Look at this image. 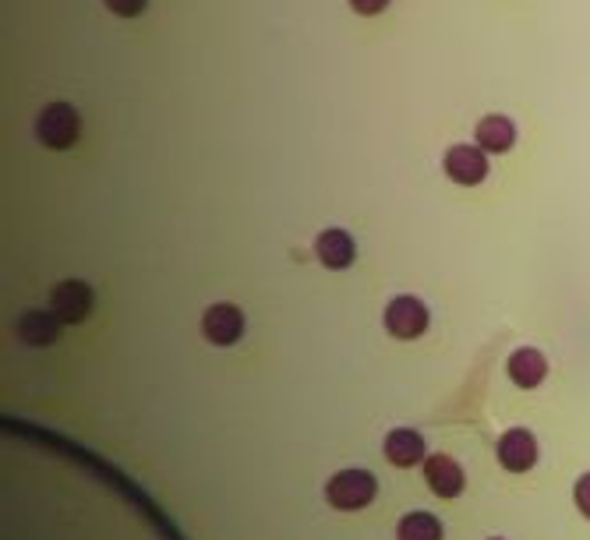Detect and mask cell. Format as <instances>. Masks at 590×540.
I'll list each match as a JSON object with an SVG mask.
<instances>
[{
  "instance_id": "cell-5",
  "label": "cell",
  "mask_w": 590,
  "mask_h": 540,
  "mask_svg": "<svg viewBox=\"0 0 590 540\" xmlns=\"http://www.w3.org/2000/svg\"><path fill=\"white\" fill-rule=\"evenodd\" d=\"M499 463L510 473H527L538 463V442L527 428H510L499 439Z\"/></svg>"
},
{
  "instance_id": "cell-15",
  "label": "cell",
  "mask_w": 590,
  "mask_h": 540,
  "mask_svg": "<svg viewBox=\"0 0 590 540\" xmlns=\"http://www.w3.org/2000/svg\"><path fill=\"white\" fill-rule=\"evenodd\" d=\"M104 4L117 14V18H135L146 11V0H104Z\"/></svg>"
},
{
  "instance_id": "cell-7",
  "label": "cell",
  "mask_w": 590,
  "mask_h": 540,
  "mask_svg": "<svg viewBox=\"0 0 590 540\" xmlns=\"http://www.w3.org/2000/svg\"><path fill=\"white\" fill-rule=\"evenodd\" d=\"M201 332L206 340L216 346H234L244 336V315L234 304H213L206 315H201Z\"/></svg>"
},
{
  "instance_id": "cell-13",
  "label": "cell",
  "mask_w": 590,
  "mask_h": 540,
  "mask_svg": "<svg viewBox=\"0 0 590 540\" xmlns=\"http://www.w3.org/2000/svg\"><path fill=\"white\" fill-rule=\"evenodd\" d=\"M396 540H442V523L432 512H406L396 527Z\"/></svg>"
},
{
  "instance_id": "cell-17",
  "label": "cell",
  "mask_w": 590,
  "mask_h": 540,
  "mask_svg": "<svg viewBox=\"0 0 590 540\" xmlns=\"http://www.w3.org/2000/svg\"><path fill=\"white\" fill-rule=\"evenodd\" d=\"M351 8L357 14H378V11L390 8V0H351Z\"/></svg>"
},
{
  "instance_id": "cell-6",
  "label": "cell",
  "mask_w": 590,
  "mask_h": 540,
  "mask_svg": "<svg viewBox=\"0 0 590 540\" xmlns=\"http://www.w3.org/2000/svg\"><path fill=\"white\" fill-rule=\"evenodd\" d=\"M50 307L65 325H78L92 311V289L86 283H78V279H68V283L53 286Z\"/></svg>"
},
{
  "instance_id": "cell-18",
  "label": "cell",
  "mask_w": 590,
  "mask_h": 540,
  "mask_svg": "<svg viewBox=\"0 0 590 540\" xmlns=\"http://www.w3.org/2000/svg\"><path fill=\"white\" fill-rule=\"evenodd\" d=\"M492 540H502V537H492Z\"/></svg>"
},
{
  "instance_id": "cell-9",
  "label": "cell",
  "mask_w": 590,
  "mask_h": 540,
  "mask_svg": "<svg viewBox=\"0 0 590 540\" xmlns=\"http://www.w3.org/2000/svg\"><path fill=\"white\" fill-rule=\"evenodd\" d=\"M315 255L325 268H347L357 258V244L347 230H325L315 240Z\"/></svg>"
},
{
  "instance_id": "cell-2",
  "label": "cell",
  "mask_w": 590,
  "mask_h": 540,
  "mask_svg": "<svg viewBox=\"0 0 590 540\" xmlns=\"http://www.w3.org/2000/svg\"><path fill=\"white\" fill-rule=\"evenodd\" d=\"M78 128L81 124L71 102H50L36 120V138L43 141L47 149H71L78 141Z\"/></svg>"
},
{
  "instance_id": "cell-14",
  "label": "cell",
  "mask_w": 590,
  "mask_h": 540,
  "mask_svg": "<svg viewBox=\"0 0 590 540\" xmlns=\"http://www.w3.org/2000/svg\"><path fill=\"white\" fill-rule=\"evenodd\" d=\"M57 325L60 318L57 315H43V311H29V315H22V322H18V332H22L26 343H53L57 340Z\"/></svg>"
},
{
  "instance_id": "cell-4",
  "label": "cell",
  "mask_w": 590,
  "mask_h": 540,
  "mask_svg": "<svg viewBox=\"0 0 590 540\" xmlns=\"http://www.w3.org/2000/svg\"><path fill=\"white\" fill-rule=\"evenodd\" d=\"M385 328H390L396 340H417L421 332L429 328V307L417 297H396L385 307Z\"/></svg>"
},
{
  "instance_id": "cell-16",
  "label": "cell",
  "mask_w": 590,
  "mask_h": 540,
  "mask_svg": "<svg viewBox=\"0 0 590 540\" xmlns=\"http://www.w3.org/2000/svg\"><path fill=\"white\" fill-rule=\"evenodd\" d=\"M573 498H577V509L590 519V473H587V477H580V481H577Z\"/></svg>"
},
{
  "instance_id": "cell-10",
  "label": "cell",
  "mask_w": 590,
  "mask_h": 540,
  "mask_svg": "<svg viewBox=\"0 0 590 540\" xmlns=\"http://www.w3.org/2000/svg\"><path fill=\"white\" fill-rule=\"evenodd\" d=\"M505 371H510V379L520 389H538L544 382V375H548V361H544L541 350L520 346V350H513V357H510V364H505Z\"/></svg>"
},
{
  "instance_id": "cell-3",
  "label": "cell",
  "mask_w": 590,
  "mask_h": 540,
  "mask_svg": "<svg viewBox=\"0 0 590 540\" xmlns=\"http://www.w3.org/2000/svg\"><path fill=\"white\" fill-rule=\"evenodd\" d=\"M442 166H445V177L453 184H463V188H474V184L488 177V156L481 145H453L445 153Z\"/></svg>"
},
{
  "instance_id": "cell-1",
  "label": "cell",
  "mask_w": 590,
  "mask_h": 540,
  "mask_svg": "<svg viewBox=\"0 0 590 540\" xmlns=\"http://www.w3.org/2000/svg\"><path fill=\"white\" fill-rule=\"evenodd\" d=\"M378 491V481L368 473V470H340L330 484H325V502L333 509H343V512H354V509H364L372 505V498Z\"/></svg>"
},
{
  "instance_id": "cell-11",
  "label": "cell",
  "mask_w": 590,
  "mask_h": 540,
  "mask_svg": "<svg viewBox=\"0 0 590 540\" xmlns=\"http://www.w3.org/2000/svg\"><path fill=\"white\" fill-rule=\"evenodd\" d=\"M385 460L393 467H414L424 460V439L411 428H393L385 434Z\"/></svg>"
},
{
  "instance_id": "cell-8",
  "label": "cell",
  "mask_w": 590,
  "mask_h": 540,
  "mask_svg": "<svg viewBox=\"0 0 590 540\" xmlns=\"http://www.w3.org/2000/svg\"><path fill=\"white\" fill-rule=\"evenodd\" d=\"M424 481H429L432 494L439 498H456L466 484V477L460 470V463L453 460V455H445V452H435L424 460Z\"/></svg>"
},
{
  "instance_id": "cell-12",
  "label": "cell",
  "mask_w": 590,
  "mask_h": 540,
  "mask_svg": "<svg viewBox=\"0 0 590 540\" xmlns=\"http://www.w3.org/2000/svg\"><path fill=\"white\" fill-rule=\"evenodd\" d=\"M478 145L484 153H510L513 149V141H517V124L510 117H502V114H492V117H484L478 124Z\"/></svg>"
}]
</instances>
